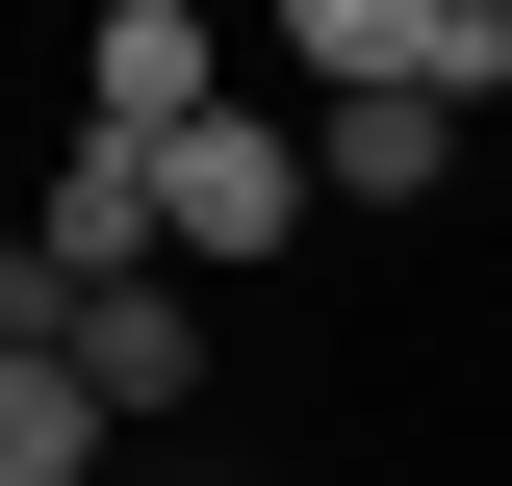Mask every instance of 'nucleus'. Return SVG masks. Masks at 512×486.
<instances>
[{
	"mask_svg": "<svg viewBox=\"0 0 512 486\" xmlns=\"http://www.w3.org/2000/svg\"><path fill=\"white\" fill-rule=\"evenodd\" d=\"M282 77H308V103H436V128H487V103H512V0H308Z\"/></svg>",
	"mask_w": 512,
	"mask_h": 486,
	"instance_id": "1",
	"label": "nucleus"
},
{
	"mask_svg": "<svg viewBox=\"0 0 512 486\" xmlns=\"http://www.w3.org/2000/svg\"><path fill=\"white\" fill-rule=\"evenodd\" d=\"M333 205V154H308V103H205L180 154H154V231H180V282H256V256Z\"/></svg>",
	"mask_w": 512,
	"mask_h": 486,
	"instance_id": "2",
	"label": "nucleus"
},
{
	"mask_svg": "<svg viewBox=\"0 0 512 486\" xmlns=\"http://www.w3.org/2000/svg\"><path fill=\"white\" fill-rule=\"evenodd\" d=\"M205 103H231V52H205V0H103V26H77V128H128V154H180Z\"/></svg>",
	"mask_w": 512,
	"mask_h": 486,
	"instance_id": "3",
	"label": "nucleus"
},
{
	"mask_svg": "<svg viewBox=\"0 0 512 486\" xmlns=\"http://www.w3.org/2000/svg\"><path fill=\"white\" fill-rule=\"evenodd\" d=\"M26 256H52V282H154V256H180V231H154V154H128V128H77L52 205H26Z\"/></svg>",
	"mask_w": 512,
	"mask_h": 486,
	"instance_id": "4",
	"label": "nucleus"
},
{
	"mask_svg": "<svg viewBox=\"0 0 512 486\" xmlns=\"http://www.w3.org/2000/svg\"><path fill=\"white\" fill-rule=\"evenodd\" d=\"M77 384H103V435H180L205 410V307L180 282H103V307H77Z\"/></svg>",
	"mask_w": 512,
	"mask_h": 486,
	"instance_id": "5",
	"label": "nucleus"
},
{
	"mask_svg": "<svg viewBox=\"0 0 512 486\" xmlns=\"http://www.w3.org/2000/svg\"><path fill=\"white\" fill-rule=\"evenodd\" d=\"M308 154H333V205H436V180H461L436 103H308Z\"/></svg>",
	"mask_w": 512,
	"mask_h": 486,
	"instance_id": "6",
	"label": "nucleus"
}]
</instances>
